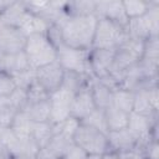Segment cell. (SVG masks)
I'll use <instances>...</instances> for the list:
<instances>
[{
	"label": "cell",
	"mask_w": 159,
	"mask_h": 159,
	"mask_svg": "<svg viewBox=\"0 0 159 159\" xmlns=\"http://www.w3.org/2000/svg\"><path fill=\"white\" fill-rule=\"evenodd\" d=\"M101 159H120V155L113 150H108L101 155Z\"/></svg>",
	"instance_id": "cell-44"
},
{
	"label": "cell",
	"mask_w": 159,
	"mask_h": 159,
	"mask_svg": "<svg viewBox=\"0 0 159 159\" xmlns=\"http://www.w3.org/2000/svg\"><path fill=\"white\" fill-rule=\"evenodd\" d=\"M107 137H108V143H109V150H113L118 154L137 152V147H138L137 139L129 132L128 128L114 130V132H108Z\"/></svg>",
	"instance_id": "cell-13"
},
{
	"label": "cell",
	"mask_w": 159,
	"mask_h": 159,
	"mask_svg": "<svg viewBox=\"0 0 159 159\" xmlns=\"http://www.w3.org/2000/svg\"><path fill=\"white\" fill-rule=\"evenodd\" d=\"M133 112L134 113H138V114H143V116H154V114H158V112H155L152 108L150 103H149L148 89H139V91L134 92Z\"/></svg>",
	"instance_id": "cell-28"
},
{
	"label": "cell",
	"mask_w": 159,
	"mask_h": 159,
	"mask_svg": "<svg viewBox=\"0 0 159 159\" xmlns=\"http://www.w3.org/2000/svg\"><path fill=\"white\" fill-rule=\"evenodd\" d=\"M92 76L87 75V73H80V72H73V71H65L63 73V81H62V86L67 89H70L71 92H73L75 94L81 91L82 88L87 87L89 84Z\"/></svg>",
	"instance_id": "cell-22"
},
{
	"label": "cell",
	"mask_w": 159,
	"mask_h": 159,
	"mask_svg": "<svg viewBox=\"0 0 159 159\" xmlns=\"http://www.w3.org/2000/svg\"><path fill=\"white\" fill-rule=\"evenodd\" d=\"M35 72H36V81L50 94L52 92L57 91L62 86L65 70L61 67V65L57 61L37 68V70H35Z\"/></svg>",
	"instance_id": "cell-10"
},
{
	"label": "cell",
	"mask_w": 159,
	"mask_h": 159,
	"mask_svg": "<svg viewBox=\"0 0 159 159\" xmlns=\"http://www.w3.org/2000/svg\"><path fill=\"white\" fill-rule=\"evenodd\" d=\"M24 112L29 116V118L34 123L39 122H48L50 120V98L41 101L27 103L24 108Z\"/></svg>",
	"instance_id": "cell-23"
},
{
	"label": "cell",
	"mask_w": 159,
	"mask_h": 159,
	"mask_svg": "<svg viewBox=\"0 0 159 159\" xmlns=\"http://www.w3.org/2000/svg\"><path fill=\"white\" fill-rule=\"evenodd\" d=\"M48 26H50V22L46 21L43 17L27 11V14H26V16H25V19L20 26V30L26 36L35 35V34H43L45 35Z\"/></svg>",
	"instance_id": "cell-21"
},
{
	"label": "cell",
	"mask_w": 159,
	"mask_h": 159,
	"mask_svg": "<svg viewBox=\"0 0 159 159\" xmlns=\"http://www.w3.org/2000/svg\"><path fill=\"white\" fill-rule=\"evenodd\" d=\"M17 111L11 106L9 98L0 97V125L10 127Z\"/></svg>",
	"instance_id": "cell-31"
},
{
	"label": "cell",
	"mask_w": 159,
	"mask_h": 159,
	"mask_svg": "<svg viewBox=\"0 0 159 159\" xmlns=\"http://www.w3.org/2000/svg\"><path fill=\"white\" fill-rule=\"evenodd\" d=\"M88 52L89 51L78 50L62 45L57 48L56 61L61 65V67L65 71H73V72L91 75L88 70Z\"/></svg>",
	"instance_id": "cell-6"
},
{
	"label": "cell",
	"mask_w": 159,
	"mask_h": 159,
	"mask_svg": "<svg viewBox=\"0 0 159 159\" xmlns=\"http://www.w3.org/2000/svg\"><path fill=\"white\" fill-rule=\"evenodd\" d=\"M55 134L53 130V123L52 122H39V123H34L32 125V134L31 138L35 140V143L39 145V148H43L50 139L52 138V135Z\"/></svg>",
	"instance_id": "cell-24"
},
{
	"label": "cell",
	"mask_w": 159,
	"mask_h": 159,
	"mask_svg": "<svg viewBox=\"0 0 159 159\" xmlns=\"http://www.w3.org/2000/svg\"><path fill=\"white\" fill-rule=\"evenodd\" d=\"M127 34L129 37H133V39H138V40H142V41H145L148 40L150 36V31H149V26H148V22L143 16L140 17H135V19H130L128 20V24H127Z\"/></svg>",
	"instance_id": "cell-25"
},
{
	"label": "cell",
	"mask_w": 159,
	"mask_h": 159,
	"mask_svg": "<svg viewBox=\"0 0 159 159\" xmlns=\"http://www.w3.org/2000/svg\"><path fill=\"white\" fill-rule=\"evenodd\" d=\"M12 78L15 81V83H16V87L27 89L36 81V72H35V70L31 68V70H27V71H24V72L14 75Z\"/></svg>",
	"instance_id": "cell-37"
},
{
	"label": "cell",
	"mask_w": 159,
	"mask_h": 159,
	"mask_svg": "<svg viewBox=\"0 0 159 159\" xmlns=\"http://www.w3.org/2000/svg\"><path fill=\"white\" fill-rule=\"evenodd\" d=\"M88 87H89L92 98L94 101V104L98 109H106L112 104V97H113L114 89H112L111 87H108L96 77L91 78Z\"/></svg>",
	"instance_id": "cell-16"
},
{
	"label": "cell",
	"mask_w": 159,
	"mask_h": 159,
	"mask_svg": "<svg viewBox=\"0 0 159 159\" xmlns=\"http://www.w3.org/2000/svg\"><path fill=\"white\" fill-rule=\"evenodd\" d=\"M73 144V139L63 133H55L50 142L40 149L37 158L41 159H62Z\"/></svg>",
	"instance_id": "cell-12"
},
{
	"label": "cell",
	"mask_w": 159,
	"mask_h": 159,
	"mask_svg": "<svg viewBox=\"0 0 159 159\" xmlns=\"http://www.w3.org/2000/svg\"><path fill=\"white\" fill-rule=\"evenodd\" d=\"M9 102L17 112L24 111V108L27 104V91L24 88L16 87V89L9 96Z\"/></svg>",
	"instance_id": "cell-36"
},
{
	"label": "cell",
	"mask_w": 159,
	"mask_h": 159,
	"mask_svg": "<svg viewBox=\"0 0 159 159\" xmlns=\"http://www.w3.org/2000/svg\"><path fill=\"white\" fill-rule=\"evenodd\" d=\"M123 2V7H124V12L128 17V20L130 19H135V17H140L143 16L150 7L153 1H143V0H125L122 1Z\"/></svg>",
	"instance_id": "cell-29"
},
{
	"label": "cell",
	"mask_w": 159,
	"mask_h": 159,
	"mask_svg": "<svg viewBox=\"0 0 159 159\" xmlns=\"http://www.w3.org/2000/svg\"><path fill=\"white\" fill-rule=\"evenodd\" d=\"M45 35H46V37L50 40V42H51L56 48H58L60 46L65 45V43H63V36H62L61 26H58V25H56V24H50V26L47 27Z\"/></svg>",
	"instance_id": "cell-39"
},
{
	"label": "cell",
	"mask_w": 159,
	"mask_h": 159,
	"mask_svg": "<svg viewBox=\"0 0 159 159\" xmlns=\"http://www.w3.org/2000/svg\"><path fill=\"white\" fill-rule=\"evenodd\" d=\"M97 21L96 15L68 16L61 25L63 43L73 48L89 51L92 48Z\"/></svg>",
	"instance_id": "cell-1"
},
{
	"label": "cell",
	"mask_w": 159,
	"mask_h": 159,
	"mask_svg": "<svg viewBox=\"0 0 159 159\" xmlns=\"http://www.w3.org/2000/svg\"><path fill=\"white\" fill-rule=\"evenodd\" d=\"M143 48H144V41L128 36L114 50V56L109 75L114 78L117 84H119L123 73L140 61L143 56Z\"/></svg>",
	"instance_id": "cell-2"
},
{
	"label": "cell",
	"mask_w": 159,
	"mask_h": 159,
	"mask_svg": "<svg viewBox=\"0 0 159 159\" xmlns=\"http://www.w3.org/2000/svg\"><path fill=\"white\" fill-rule=\"evenodd\" d=\"M128 37L127 29L106 19H98L92 48L116 50Z\"/></svg>",
	"instance_id": "cell-4"
},
{
	"label": "cell",
	"mask_w": 159,
	"mask_h": 159,
	"mask_svg": "<svg viewBox=\"0 0 159 159\" xmlns=\"http://www.w3.org/2000/svg\"><path fill=\"white\" fill-rule=\"evenodd\" d=\"M75 93L65 87L50 94V122L60 123L71 117V107Z\"/></svg>",
	"instance_id": "cell-7"
},
{
	"label": "cell",
	"mask_w": 159,
	"mask_h": 159,
	"mask_svg": "<svg viewBox=\"0 0 159 159\" xmlns=\"http://www.w3.org/2000/svg\"><path fill=\"white\" fill-rule=\"evenodd\" d=\"M32 125L34 122L29 118V116L24 111H20L15 114L10 128L17 139H29L32 134Z\"/></svg>",
	"instance_id": "cell-20"
},
{
	"label": "cell",
	"mask_w": 159,
	"mask_h": 159,
	"mask_svg": "<svg viewBox=\"0 0 159 159\" xmlns=\"http://www.w3.org/2000/svg\"><path fill=\"white\" fill-rule=\"evenodd\" d=\"M86 159H101V155H98V154H88Z\"/></svg>",
	"instance_id": "cell-47"
},
{
	"label": "cell",
	"mask_w": 159,
	"mask_h": 159,
	"mask_svg": "<svg viewBox=\"0 0 159 159\" xmlns=\"http://www.w3.org/2000/svg\"><path fill=\"white\" fill-rule=\"evenodd\" d=\"M148 98H149V103L152 106V108L158 112V108H159V89H158V86L155 87H152L148 89Z\"/></svg>",
	"instance_id": "cell-43"
},
{
	"label": "cell",
	"mask_w": 159,
	"mask_h": 159,
	"mask_svg": "<svg viewBox=\"0 0 159 159\" xmlns=\"http://www.w3.org/2000/svg\"><path fill=\"white\" fill-rule=\"evenodd\" d=\"M31 70L27 57L24 51L19 53H1L0 52V72L7 75H16Z\"/></svg>",
	"instance_id": "cell-15"
},
{
	"label": "cell",
	"mask_w": 159,
	"mask_h": 159,
	"mask_svg": "<svg viewBox=\"0 0 159 159\" xmlns=\"http://www.w3.org/2000/svg\"><path fill=\"white\" fill-rule=\"evenodd\" d=\"M81 123L88 124L93 128H97L104 133H107V125H106V117H104V109L96 108L87 118H84Z\"/></svg>",
	"instance_id": "cell-33"
},
{
	"label": "cell",
	"mask_w": 159,
	"mask_h": 159,
	"mask_svg": "<svg viewBox=\"0 0 159 159\" xmlns=\"http://www.w3.org/2000/svg\"><path fill=\"white\" fill-rule=\"evenodd\" d=\"M72 139L75 144L81 147L88 154L102 155L103 153L109 150L107 133L84 123H80Z\"/></svg>",
	"instance_id": "cell-5"
},
{
	"label": "cell",
	"mask_w": 159,
	"mask_h": 159,
	"mask_svg": "<svg viewBox=\"0 0 159 159\" xmlns=\"http://www.w3.org/2000/svg\"><path fill=\"white\" fill-rule=\"evenodd\" d=\"M17 140V137L14 134V132L11 130L10 127H5V125H0V144L4 145L5 148H9Z\"/></svg>",
	"instance_id": "cell-40"
},
{
	"label": "cell",
	"mask_w": 159,
	"mask_h": 159,
	"mask_svg": "<svg viewBox=\"0 0 159 159\" xmlns=\"http://www.w3.org/2000/svg\"><path fill=\"white\" fill-rule=\"evenodd\" d=\"M142 157L144 159H159V144L158 140H149L143 150H142Z\"/></svg>",
	"instance_id": "cell-41"
},
{
	"label": "cell",
	"mask_w": 159,
	"mask_h": 159,
	"mask_svg": "<svg viewBox=\"0 0 159 159\" xmlns=\"http://www.w3.org/2000/svg\"><path fill=\"white\" fill-rule=\"evenodd\" d=\"M24 52L32 70H37L40 67L50 65L57 58V48L43 34L27 36Z\"/></svg>",
	"instance_id": "cell-3"
},
{
	"label": "cell",
	"mask_w": 159,
	"mask_h": 159,
	"mask_svg": "<svg viewBox=\"0 0 159 159\" xmlns=\"http://www.w3.org/2000/svg\"><path fill=\"white\" fill-rule=\"evenodd\" d=\"M94 101L92 98L89 87H84L81 91H78L72 101V107H71V117L76 118L77 120L82 122L84 118H87L94 109H96Z\"/></svg>",
	"instance_id": "cell-14"
},
{
	"label": "cell",
	"mask_w": 159,
	"mask_h": 159,
	"mask_svg": "<svg viewBox=\"0 0 159 159\" xmlns=\"http://www.w3.org/2000/svg\"><path fill=\"white\" fill-rule=\"evenodd\" d=\"M0 145H1V144H0Z\"/></svg>",
	"instance_id": "cell-49"
},
{
	"label": "cell",
	"mask_w": 159,
	"mask_h": 159,
	"mask_svg": "<svg viewBox=\"0 0 159 159\" xmlns=\"http://www.w3.org/2000/svg\"><path fill=\"white\" fill-rule=\"evenodd\" d=\"M88 155V153L86 150H83L81 147H78L77 144H72L68 150L66 152L65 157L62 159H86Z\"/></svg>",
	"instance_id": "cell-42"
},
{
	"label": "cell",
	"mask_w": 159,
	"mask_h": 159,
	"mask_svg": "<svg viewBox=\"0 0 159 159\" xmlns=\"http://www.w3.org/2000/svg\"><path fill=\"white\" fill-rule=\"evenodd\" d=\"M114 50L91 48L88 52V70L92 77H107L112 68Z\"/></svg>",
	"instance_id": "cell-9"
},
{
	"label": "cell",
	"mask_w": 159,
	"mask_h": 159,
	"mask_svg": "<svg viewBox=\"0 0 159 159\" xmlns=\"http://www.w3.org/2000/svg\"><path fill=\"white\" fill-rule=\"evenodd\" d=\"M11 2H12V0H10V1H4V0H0V14L2 12V11H5L10 5H11Z\"/></svg>",
	"instance_id": "cell-46"
},
{
	"label": "cell",
	"mask_w": 159,
	"mask_h": 159,
	"mask_svg": "<svg viewBox=\"0 0 159 159\" xmlns=\"http://www.w3.org/2000/svg\"><path fill=\"white\" fill-rule=\"evenodd\" d=\"M26 91H27V103L41 102L50 98V93L37 81H35Z\"/></svg>",
	"instance_id": "cell-34"
},
{
	"label": "cell",
	"mask_w": 159,
	"mask_h": 159,
	"mask_svg": "<svg viewBox=\"0 0 159 159\" xmlns=\"http://www.w3.org/2000/svg\"><path fill=\"white\" fill-rule=\"evenodd\" d=\"M120 159H139L142 157L140 153L137 152H132V153H125V154H119Z\"/></svg>",
	"instance_id": "cell-45"
},
{
	"label": "cell",
	"mask_w": 159,
	"mask_h": 159,
	"mask_svg": "<svg viewBox=\"0 0 159 159\" xmlns=\"http://www.w3.org/2000/svg\"><path fill=\"white\" fill-rule=\"evenodd\" d=\"M16 89V83L11 75L0 72V97L9 98V96Z\"/></svg>",
	"instance_id": "cell-38"
},
{
	"label": "cell",
	"mask_w": 159,
	"mask_h": 159,
	"mask_svg": "<svg viewBox=\"0 0 159 159\" xmlns=\"http://www.w3.org/2000/svg\"><path fill=\"white\" fill-rule=\"evenodd\" d=\"M143 60L159 62V37H149L144 41Z\"/></svg>",
	"instance_id": "cell-32"
},
{
	"label": "cell",
	"mask_w": 159,
	"mask_h": 159,
	"mask_svg": "<svg viewBox=\"0 0 159 159\" xmlns=\"http://www.w3.org/2000/svg\"><path fill=\"white\" fill-rule=\"evenodd\" d=\"M130 113H125L114 106H109L108 108L104 109V117H106V125H107V133L108 132H114V130H120L127 128L128 125V119H129Z\"/></svg>",
	"instance_id": "cell-19"
},
{
	"label": "cell",
	"mask_w": 159,
	"mask_h": 159,
	"mask_svg": "<svg viewBox=\"0 0 159 159\" xmlns=\"http://www.w3.org/2000/svg\"><path fill=\"white\" fill-rule=\"evenodd\" d=\"M80 120H77L73 117H68L67 119H65L63 122L60 123H53V130L55 133H63L71 138H73V134L77 129V127L80 125Z\"/></svg>",
	"instance_id": "cell-35"
},
{
	"label": "cell",
	"mask_w": 159,
	"mask_h": 159,
	"mask_svg": "<svg viewBox=\"0 0 159 159\" xmlns=\"http://www.w3.org/2000/svg\"><path fill=\"white\" fill-rule=\"evenodd\" d=\"M11 159H36L40 152L39 145L32 138L17 139L9 148Z\"/></svg>",
	"instance_id": "cell-17"
},
{
	"label": "cell",
	"mask_w": 159,
	"mask_h": 159,
	"mask_svg": "<svg viewBox=\"0 0 159 159\" xmlns=\"http://www.w3.org/2000/svg\"><path fill=\"white\" fill-rule=\"evenodd\" d=\"M133 101H134V92L123 89V88H117L113 91L112 106H114L116 108H118L125 113H132L133 112Z\"/></svg>",
	"instance_id": "cell-26"
},
{
	"label": "cell",
	"mask_w": 159,
	"mask_h": 159,
	"mask_svg": "<svg viewBox=\"0 0 159 159\" xmlns=\"http://www.w3.org/2000/svg\"><path fill=\"white\" fill-rule=\"evenodd\" d=\"M36 159H41V158H36Z\"/></svg>",
	"instance_id": "cell-48"
},
{
	"label": "cell",
	"mask_w": 159,
	"mask_h": 159,
	"mask_svg": "<svg viewBox=\"0 0 159 159\" xmlns=\"http://www.w3.org/2000/svg\"><path fill=\"white\" fill-rule=\"evenodd\" d=\"M27 36L19 29L0 24V52L19 53L24 51Z\"/></svg>",
	"instance_id": "cell-8"
},
{
	"label": "cell",
	"mask_w": 159,
	"mask_h": 159,
	"mask_svg": "<svg viewBox=\"0 0 159 159\" xmlns=\"http://www.w3.org/2000/svg\"><path fill=\"white\" fill-rule=\"evenodd\" d=\"M144 17L148 22L150 36L159 37V1L158 0L152 2L149 10L144 14Z\"/></svg>",
	"instance_id": "cell-30"
},
{
	"label": "cell",
	"mask_w": 159,
	"mask_h": 159,
	"mask_svg": "<svg viewBox=\"0 0 159 159\" xmlns=\"http://www.w3.org/2000/svg\"><path fill=\"white\" fill-rule=\"evenodd\" d=\"M26 14H27V9L24 1H12L11 5L0 14V17L2 24L20 29Z\"/></svg>",
	"instance_id": "cell-18"
},
{
	"label": "cell",
	"mask_w": 159,
	"mask_h": 159,
	"mask_svg": "<svg viewBox=\"0 0 159 159\" xmlns=\"http://www.w3.org/2000/svg\"><path fill=\"white\" fill-rule=\"evenodd\" d=\"M94 15L97 19L113 21L123 27H127L128 17L124 12L123 2L119 0H101L96 1Z\"/></svg>",
	"instance_id": "cell-11"
},
{
	"label": "cell",
	"mask_w": 159,
	"mask_h": 159,
	"mask_svg": "<svg viewBox=\"0 0 159 159\" xmlns=\"http://www.w3.org/2000/svg\"><path fill=\"white\" fill-rule=\"evenodd\" d=\"M96 1H66L65 12L68 16L94 15Z\"/></svg>",
	"instance_id": "cell-27"
}]
</instances>
